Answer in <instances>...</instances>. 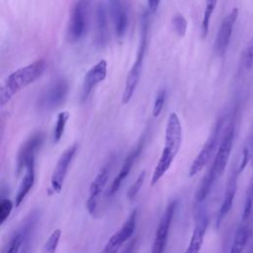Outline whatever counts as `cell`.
<instances>
[{"label": "cell", "instance_id": "30bf717a", "mask_svg": "<svg viewBox=\"0 0 253 253\" xmlns=\"http://www.w3.org/2000/svg\"><path fill=\"white\" fill-rule=\"evenodd\" d=\"M238 17V8L234 7L231 9V11L223 18L219 29L216 34L215 42H214V48L218 55L222 56L230 42V38L232 35V30L234 27V24Z\"/></svg>", "mask_w": 253, "mask_h": 253}, {"label": "cell", "instance_id": "f1b7e54d", "mask_svg": "<svg viewBox=\"0 0 253 253\" xmlns=\"http://www.w3.org/2000/svg\"><path fill=\"white\" fill-rule=\"evenodd\" d=\"M252 204H253V177H252V180H251V182L248 186L247 192H246L245 204H244V209H243V213H242V217L244 220L247 219L250 215Z\"/></svg>", "mask_w": 253, "mask_h": 253}, {"label": "cell", "instance_id": "6da1fadb", "mask_svg": "<svg viewBox=\"0 0 253 253\" xmlns=\"http://www.w3.org/2000/svg\"><path fill=\"white\" fill-rule=\"evenodd\" d=\"M182 143V126L178 115L173 112L169 115L165 127L164 148L154 168L150 185L154 186L168 171L174 158L179 152Z\"/></svg>", "mask_w": 253, "mask_h": 253}, {"label": "cell", "instance_id": "277c9868", "mask_svg": "<svg viewBox=\"0 0 253 253\" xmlns=\"http://www.w3.org/2000/svg\"><path fill=\"white\" fill-rule=\"evenodd\" d=\"M91 0H78L74 5L66 31V40L70 43L79 42L86 34L89 22Z\"/></svg>", "mask_w": 253, "mask_h": 253}, {"label": "cell", "instance_id": "4fadbf2b", "mask_svg": "<svg viewBox=\"0 0 253 253\" xmlns=\"http://www.w3.org/2000/svg\"><path fill=\"white\" fill-rule=\"evenodd\" d=\"M107 61L105 59H101L87 71L82 85V101H85L88 98L96 85L105 80L107 76Z\"/></svg>", "mask_w": 253, "mask_h": 253}, {"label": "cell", "instance_id": "83f0119b", "mask_svg": "<svg viewBox=\"0 0 253 253\" xmlns=\"http://www.w3.org/2000/svg\"><path fill=\"white\" fill-rule=\"evenodd\" d=\"M144 179H145V171L142 170V171L138 174L137 178H136L135 181L132 183V185L128 188V190H127V192H126V198H127V200L132 201V200L136 197V195L138 194L139 190L141 189V186H142V184H143V182H144Z\"/></svg>", "mask_w": 253, "mask_h": 253}, {"label": "cell", "instance_id": "8fae6325", "mask_svg": "<svg viewBox=\"0 0 253 253\" xmlns=\"http://www.w3.org/2000/svg\"><path fill=\"white\" fill-rule=\"evenodd\" d=\"M44 140V133L43 132H36L31 137H29L24 144L20 147L17 155L16 161V171L17 176L21 174V172L26 167V164L29 160L36 158V153L38 152L39 148L42 146Z\"/></svg>", "mask_w": 253, "mask_h": 253}, {"label": "cell", "instance_id": "d6986e66", "mask_svg": "<svg viewBox=\"0 0 253 253\" xmlns=\"http://www.w3.org/2000/svg\"><path fill=\"white\" fill-rule=\"evenodd\" d=\"M238 172L237 171H233L231 172L227 184H226V188L224 191V195H223V200L218 211V221L217 223H219L221 221V219L228 213V211L231 210L232 204H233V200L235 197V193L237 190V176H238Z\"/></svg>", "mask_w": 253, "mask_h": 253}, {"label": "cell", "instance_id": "836d02e7", "mask_svg": "<svg viewBox=\"0 0 253 253\" xmlns=\"http://www.w3.org/2000/svg\"><path fill=\"white\" fill-rule=\"evenodd\" d=\"M136 240H137V238H133V239H131L130 241H128V242L125 245L124 249H123L120 253H131L132 250H133V248H134V245L136 244Z\"/></svg>", "mask_w": 253, "mask_h": 253}, {"label": "cell", "instance_id": "1f68e13d", "mask_svg": "<svg viewBox=\"0 0 253 253\" xmlns=\"http://www.w3.org/2000/svg\"><path fill=\"white\" fill-rule=\"evenodd\" d=\"M165 100H166V89H161L157 93L154 104H153V110H152L153 117L156 118L160 115V113L162 112V109L164 107Z\"/></svg>", "mask_w": 253, "mask_h": 253}, {"label": "cell", "instance_id": "ba28073f", "mask_svg": "<svg viewBox=\"0 0 253 253\" xmlns=\"http://www.w3.org/2000/svg\"><path fill=\"white\" fill-rule=\"evenodd\" d=\"M176 201H171L160 220L155 232V238L153 240V244L151 247V251L150 253H163L164 249L166 247L167 244V239H168V235H169V229H170V225L173 219V215H174V211H175V208H176Z\"/></svg>", "mask_w": 253, "mask_h": 253}, {"label": "cell", "instance_id": "4316f807", "mask_svg": "<svg viewBox=\"0 0 253 253\" xmlns=\"http://www.w3.org/2000/svg\"><path fill=\"white\" fill-rule=\"evenodd\" d=\"M171 23H172L175 33L179 37H184L186 35L188 23H187V20L185 19V17L181 13L175 14L171 20Z\"/></svg>", "mask_w": 253, "mask_h": 253}, {"label": "cell", "instance_id": "5b68a950", "mask_svg": "<svg viewBox=\"0 0 253 253\" xmlns=\"http://www.w3.org/2000/svg\"><path fill=\"white\" fill-rule=\"evenodd\" d=\"M68 93V82L64 78L54 80L42 94L39 105L43 110H54L62 105Z\"/></svg>", "mask_w": 253, "mask_h": 253}, {"label": "cell", "instance_id": "cb8c5ba5", "mask_svg": "<svg viewBox=\"0 0 253 253\" xmlns=\"http://www.w3.org/2000/svg\"><path fill=\"white\" fill-rule=\"evenodd\" d=\"M217 0H207L206 1V6L204 10V15L202 19V38L205 39L208 35L209 28H210V23H211V18L212 16V13L214 11V8L216 6Z\"/></svg>", "mask_w": 253, "mask_h": 253}, {"label": "cell", "instance_id": "f546056e", "mask_svg": "<svg viewBox=\"0 0 253 253\" xmlns=\"http://www.w3.org/2000/svg\"><path fill=\"white\" fill-rule=\"evenodd\" d=\"M13 207L14 205L9 199L0 200V225H2L7 220L13 210Z\"/></svg>", "mask_w": 253, "mask_h": 253}, {"label": "cell", "instance_id": "5bb4252c", "mask_svg": "<svg viewBox=\"0 0 253 253\" xmlns=\"http://www.w3.org/2000/svg\"><path fill=\"white\" fill-rule=\"evenodd\" d=\"M109 179V166H104L96 175L89 188V197L86 201V209L90 214H94L98 205V200Z\"/></svg>", "mask_w": 253, "mask_h": 253}, {"label": "cell", "instance_id": "9a60e30c", "mask_svg": "<svg viewBox=\"0 0 253 253\" xmlns=\"http://www.w3.org/2000/svg\"><path fill=\"white\" fill-rule=\"evenodd\" d=\"M142 146H143V140L139 141L138 144L127 154V156L126 157L119 173L117 174V176L114 178L112 184L110 185L109 189H108V196H113L117 193V191L120 189L121 187V184L122 182L127 177V175L129 174L132 166H133V163L135 161V159L138 157V155L140 154L141 150H142Z\"/></svg>", "mask_w": 253, "mask_h": 253}, {"label": "cell", "instance_id": "4dcf8cb0", "mask_svg": "<svg viewBox=\"0 0 253 253\" xmlns=\"http://www.w3.org/2000/svg\"><path fill=\"white\" fill-rule=\"evenodd\" d=\"M243 63L247 70L253 68V37L247 42L243 52Z\"/></svg>", "mask_w": 253, "mask_h": 253}, {"label": "cell", "instance_id": "ffe728a7", "mask_svg": "<svg viewBox=\"0 0 253 253\" xmlns=\"http://www.w3.org/2000/svg\"><path fill=\"white\" fill-rule=\"evenodd\" d=\"M108 37L107 12L103 3H100L96 11V42L102 46L106 43Z\"/></svg>", "mask_w": 253, "mask_h": 253}, {"label": "cell", "instance_id": "603a6c76", "mask_svg": "<svg viewBox=\"0 0 253 253\" xmlns=\"http://www.w3.org/2000/svg\"><path fill=\"white\" fill-rule=\"evenodd\" d=\"M69 117H70V114L66 111L60 112L57 115V118H56V121L54 124V127H53V134H52L53 143H57L61 139Z\"/></svg>", "mask_w": 253, "mask_h": 253}, {"label": "cell", "instance_id": "ac0fdd59", "mask_svg": "<svg viewBox=\"0 0 253 253\" xmlns=\"http://www.w3.org/2000/svg\"><path fill=\"white\" fill-rule=\"evenodd\" d=\"M35 160L31 159L28 161V163L26 164V173L20 183L19 189L16 193V197H15V207L18 208L24 201V199L26 198V196L28 195V193L31 191V189L34 186L35 183Z\"/></svg>", "mask_w": 253, "mask_h": 253}, {"label": "cell", "instance_id": "d6a6232c", "mask_svg": "<svg viewBox=\"0 0 253 253\" xmlns=\"http://www.w3.org/2000/svg\"><path fill=\"white\" fill-rule=\"evenodd\" d=\"M161 0H147V6H148V13L154 14L160 4Z\"/></svg>", "mask_w": 253, "mask_h": 253}, {"label": "cell", "instance_id": "e575fe53", "mask_svg": "<svg viewBox=\"0 0 253 253\" xmlns=\"http://www.w3.org/2000/svg\"><path fill=\"white\" fill-rule=\"evenodd\" d=\"M248 159H249V156H248V149L245 148L244 151H243V154H242V161H241V164H240L239 168L237 169V172H238V173H240V172L243 171V169L245 168V166H246V164H247V162H248Z\"/></svg>", "mask_w": 253, "mask_h": 253}, {"label": "cell", "instance_id": "44dd1931", "mask_svg": "<svg viewBox=\"0 0 253 253\" xmlns=\"http://www.w3.org/2000/svg\"><path fill=\"white\" fill-rule=\"evenodd\" d=\"M216 173L215 171L213 170V168L211 166V168L207 171V173L205 174L204 178L202 179L201 181V184L199 186V189L196 193V201L197 202H203L209 195L211 189V186L214 182V180L216 179Z\"/></svg>", "mask_w": 253, "mask_h": 253}, {"label": "cell", "instance_id": "d4e9b609", "mask_svg": "<svg viewBox=\"0 0 253 253\" xmlns=\"http://www.w3.org/2000/svg\"><path fill=\"white\" fill-rule=\"evenodd\" d=\"M29 233H30L29 227H26L23 230L15 233L14 236L12 237L10 244L5 253H19L21 250V246L23 245V242Z\"/></svg>", "mask_w": 253, "mask_h": 253}, {"label": "cell", "instance_id": "7c38bea8", "mask_svg": "<svg viewBox=\"0 0 253 253\" xmlns=\"http://www.w3.org/2000/svg\"><path fill=\"white\" fill-rule=\"evenodd\" d=\"M233 137H234V127L233 126H229L223 137L221 138L215 157L211 164V167L215 171L217 177H219L223 173L226 167V164L228 162V159L230 157V153L232 150Z\"/></svg>", "mask_w": 253, "mask_h": 253}, {"label": "cell", "instance_id": "52a82bcc", "mask_svg": "<svg viewBox=\"0 0 253 253\" xmlns=\"http://www.w3.org/2000/svg\"><path fill=\"white\" fill-rule=\"evenodd\" d=\"M136 210H133L128 215L127 219L124 222L121 228L114 233L109 241L104 246L100 253H118L126 241H127L135 230L136 225Z\"/></svg>", "mask_w": 253, "mask_h": 253}, {"label": "cell", "instance_id": "7402d4cb", "mask_svg": "<svg viewBox=\"0 0 253 253\" xmlns=\"http://www.w3.org/2000/svg\"><path fill=\"white\" fill-rule=\"evenodd\" d=\"M248 238V228L245 225H239L235 231L233 243L228 253H242Z\"/></svg>", "mask_w": 253, "mask_h": 253}, {"label": "cell", "instance_id": "3957f363", "mask_svg": "<svg viewBox=\"0 0 253 253\" xmlns=\"http://www.w3.org/2000/svg\"><path fill=\"white\" fill-rule=\"evenodd\" d=\"M148 30H149V18H148V12L144 13L142 17V24H141V32H140V41L136 52V57L135 60L129 69L126 79V84H125V89L122 95V103L124 105L127 104L130 99L133 96V93L136 89V86L138 84L141 70H142V65H143V58L145 54V50L147 47V41H148Z\"/></svg>", "mask_w": 253, "mask_h": 253}, {"label": "cell", "instance_id": "484cf974", "mask_svg": "<svg viewBox=\"0 0 253 253\" xmlns=\"http://www.w3.org/2000/svg\"><path fill=\"white\" fill-rule=\"evenodd\" d=\"M60 236H61L60 229L53 230L52 233L49 235V237L46 239V241L42 247V252L43 253H55L57 245L59 243Z\"/></svg>", "mask_w": 253, "mask_h": 253}, {"label": "cell", "instance_id": "8992f818", "mask_svg": "<svg viewBox=\"0 0 253 253\" xmlns=\"http://www.w3.org/2000/svg\"><path fill=\"white\" fill-rule=\"evenodd\" d=\"M221 124H222V120H219L217 122L215 127L211 131V135L207 139L206 143L204 144L203 148L201 149V151L199 152L197 157L193 160L190 170H189L190 177H193V176H196L197 174H199L203 170V168L209 163V161H210L211 155L213 154V152L216 148V145H217V139H218Z\"/></svg>", "mask_w": 253, "mask_h": 253}, {"label": "cell", "instance_id": "e0dca14e", "mask_svg": "<svg viewBox=\"0 0 253 253\" xmlns=\"http://www.w3.org/2000/svg\"><path fill=\"white\" fill-rule=\"evenodd\" d=\"M208 226V217L206 213L201 212L197 217H196V225L193 230V233L190 238L189 245L185 251V253H199L206 234Z\"/></svg>", "mask_w": 253, "mask_h": 253}, {"label": "cell", "instance_id": "9c48e42d", "mask_svg": "<svg viewBox=\"0 0 253 253\" xmlns=\"http://www.w3.org/2000/svg\"><path fill=\"white\" fill-rule=\"evenodd\" d=\"M76 150H77V144L75 143L69 146L60 155L50 179V188L53 193H60L69 165L71 164V161L76 153Z\"/></svg>", "mask_w": 253, "mask_h": 253}, {"label": "cell", "instance_id": "7a4b0ae2", "mask_svg": "<svg viewBox=\"0 0 253 253\" xmlns=\"http://www.w3.org/2000/svg\"><path fill=\"white\" fill-rule=\"evenodd\" d=\"M46 62L38 59L11 73L0 85V108L5 106L21 89L37 81L44 72Z\"/></svg>", "mask_w": 253, "mask_h": 253}, {"label": "cell", "instance_id": "2e32d148", "mask_svg": "<svg viewBox=\"0 0 253 253\" xmlns=\"http://www.w3.org/2000/svg\"><path fill=\"white\" fill-rule=\"evenodd\" d=\"M110 15L114 23L115 33L119 39H122L128 26L126 9L122 0H110Z\"/></svg>", "mask_w": 253, "mask_h": 253}]
</instances>
